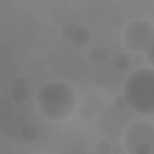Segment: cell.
I'll use <instances>...</instances> for the list:
<instances>
[{
    "instance_id": "obj_1",
    "label": "cell",
    "mask_w": 154,
    "mask_h": 154,
    "mask_svg": "<svg viewBox=\"0 0 154 154\" xmlns=\"http://www.w3.org/2000/svg\"><path fill=\"white\" fill-rule=\"evenodd\" d=\"M36 105L45 118L63 120L69 118L77 108L76 91L65 81H51L36 91Z\"/></svg>"
},
{
    "instance_id": "obj_2",
    "label": "cell",
    "mask_w": 154,
    "mask_h": 154,
    "mask_svg": "<svg viewBox=\"0 0 154 154\" xmlns=\"http://www.w3.org/2000/svg\"><path fill=\"white\" fill-rule=\"evenodd\" d=\"M124 96L130 108L140 114L154 113V69L143 67L130 73L124 83Z\"/></svg>"
},
{
    "instance_id": "obj_3",
    "label": "cell",
    "mask_w": 154,
    "mask_h": 154,
    "mask_svg": "<svg viewBox=\"0 0 154 154\" xmlns=\"http://www.w3.org/2000/svg\"><path fill=\"white\" fill-rule=\"evenodd\" d=\"M124 146L129 154H154V123H132L125 132Z\"/></svg>"
},
{
    "instance_id": "obj_4",
    "label": "cell",
    "mask_w": 154,
    "mask_h": 154,
    "mask_svg": "<svg viewBox=\"0 0 154 154\" xmlns=\"http://www.w3.org/2000/svg\"><path fill=\"white\" fill-rule=\"evenodd\" d=\"M153 35L154 28L148 20L135 19L124 30V46L137 53L146 52Z\"/></svg>"
},
{
    "instance_id": "obj_5",
    "label": "cell",
    "mask_w": 154,
    "mask_h": 154,
    "mask_svg": "<svg viewBox=\"0 0 154 154\" xmlns=\"http://www.w3.org/2000/svg\"><path fill=\"white\" fill-rule=\"evenodd\" d=\"M105 99L97 94V93H91L89 95H87V97L84 99V103L83 106H85L88 109H90L95 116L101 113L102 109L105 108Z\"/></svg>"
},
{
    "instance_id": "obj_6",
    "label": "cell",
    "mask_w": 154,
    "mask_h": 154,
    "mask_svg": "<svg viewBox=\"0 0 154 154\" xmlns=\"http://www.w3.org/2000/svg\"><path fill=\"white\" fill-rule=\"evenodd\" d=\"M89 40H90V34H89L88 29L82 26V25H77L76 30L73 31V34H72V36L70 38V41L77 47L85 46L89 42Z\"/></svg>"
},
{
    "instance_id": "obj_7",
    "label": "cell",
    "mask_w": 154,
    "mask_h": 154,
    "mask_svg": "<svg viewBox=\"0 0 154 154\" xmlns=\"http://www.w3.org/2000/svg\"><path fill=\"white\" fill-rule=\"evenodd\" d=\"M88 58H89V60L93 64L102 65L107 60L108 53H107L105 47H102V46H94V47L90 48V51L88 53Z\"/></svg>"
},
{
    "instance_id": "obj_8",
    "label": "cell",
    "mask_w": 154,
    "mask_h": 154,
    "mask_svg": "<svg viewBox=\"0 0 154 154\" xmlns=\"http://www.w3.org/2000/svg\"><path fill=\"white\" fill-rule=\"evenodd\" d=\"M29 95H30V91L25 85H12L10 90V96L12 101L19 105L24 103L29 99Z\"/></svg>"
},
{
    "instance_id": "obj_9",
    "label": "cell",
    "mask_w": 154,
    "mask_h": 154,
    "mask_svg": "<svg viewBox=\"0 0 154 154\" xmlns=\"http://www.w3.org/2000/svg\"><path fill=\"white\" fill-rule=\"evenodd\" d=\"M20 138L26 143H32L38 137V130L34 125H25L19 132Z\"/></svg>"
},
{
    "instance_id": "obj_10",
    "label": "cell",
    "mask_w": 154,
    "mask_h": 154,
    "mask_svg": "<svg viewBox=\"0 0 154 154\" xmlns=\"http://www.w3.org/2000/svg\"><path fill=\"white\" fill-rule=\"evenodd\" d=\"M113 65H114V67H116L117 70H119V71H125V70H128V69L130 67V65H131V59H130V57H129L128 54H125V53H119V54H117V55L114 57V59H113Z\"/></svg>"
},
{
    "instance_id": "obj_11",
    "label": "cell",
    "mask_w": 154,
    "mask_h": 154,
    "mask_svg": "<svg viewBox=\"0 0 154 154\" xmlns=\"http://www.w3.org/2000/svg\"><path fill=\"white\" fill-rule=\"evenodd\" d=\"M76 28H77V24H75V23H72V22H69V23L64 24L63 28H61V34H63V36H64L66 40H70L71 36H72V34H73V31L76 30Z\"/></svg>"
},
{
    "instance_id": "obj_12",
    "label": "cell",
    "mask_w": 154,
    "mask_h": 154,
    "mask_svg": "<svg viewBox=\"0 0 154 154\" xmlns=\"http://www.w3.org/2000/svg\"><path fill=\"white\" fill-rule=\"evenodd\" d=\"M111 149H112L111 148V144L107 141H105V140L99 141L96 143V146H95V150H96L97 154H109L111 153Z\"/></svg>"
},
{
    "instance_id": "obj_13",
    "label": "cell",
    "mask_w": 154,
    "mask_h": 154,
    "mask_svg": "<svg viewBox=\"0 0 154 154\" xmlns=\"http://www.w3.org/2000/svg\"><path fill=\"white\" fill-rule=\"evenodd\" d=\"M146 58H147V61L149 63V65L154 69V35L146 49Z\"/></svg>"
},
{
    "instance_id": "obj_14",
    "label": "cell",
    "mask_w": 154,
    "mask_h": 154,
    "mask_svg": "<svg viewBox=\"0 0 154 154\" xmlns=\"http://www.w3.org/2000/svg\"><path fill=\"white\" fill-rule=\"evenodd\" d=\"M114 106H116V108H118L120 111H124V109H126L129 107V105H128V102L125 100L124 94H118L114 97Z\"/></svg>"
},
{
    "instance_id": "obj_15",
    "label": "cell",
    "mask_w": 154,
    "mask_h": 154,
    "mask_svg": "<svg viewBox=\"0 0 154 154\" xmlns=\"http://www.w3.org/2000/svg\"><path fill=\"white\" fill-rule=\"evenodd\" d=\"M78 114H79V117H81L83 120H85V122H89V120L94 119V117H95V114H94L90 109H88L85 106H81V107L78 108Z\"/></svg>"
},
{
    "instance_id": "obj_16",
    "label": "cell",
    "mask_w": 154,
    "mask_h": 154,
    "mask_svg": "<svg viewBox=\"0 0 154 154\" xmlns=\"http://www.w3.org/2000/svg\"><path fill=\"white\" fill-rule=\"evenodd\" d=\"M12 85H25V81L20 77H17L12 81Z\"/></svg>"
},
{
    "instance_id": "obj_17",
    "label": "cell",
    "mask_w": 154,
    "mask_h": 154,
    "mask_svg": "<svg viewBox=\"0 0 154 154\" xmlns=\"http://www.w3.org/2000/svg\"><path fill=\"white\" fill-rule=\"evenodd\" d=\"M102 82H103V79H101V78H99V79H96V81H95V83H96V84H101Z\"/></svg>"
}]
</instances>
